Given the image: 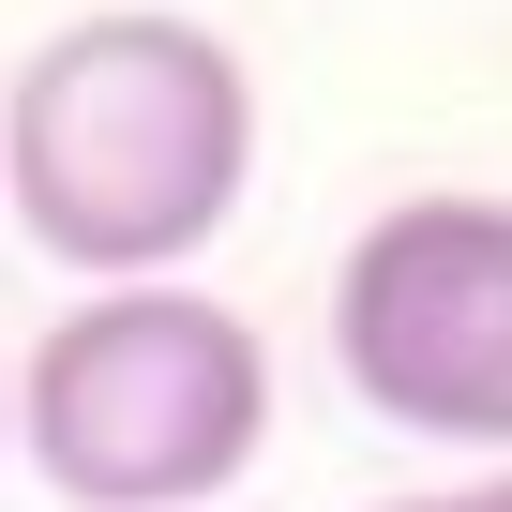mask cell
<instances>
[{"mask_svg":"<svg viewBox=\"0 0 512 512\" xmlns=\"http://www.w3.org/2000/svg\"><path fill=\"white\" fill-rule=\"evenodd\" d=\"M256 181V76L166 0L46 31L0 91V211L76 287H181V256Z\"/></svg>","mask_w":512,"mask_h":512,"instance_id":"obj_1","label":"cell"},{"mask_svg":"<svg viewBox=\"0 0 512 512\" xmlns=\"http://www.w3.org/2000/svg\"><path fill=\"white\" fill-rule=\"evenodd\" d=\"M0 452H16V377H0Z\"/></svg>","mask_w":512,"mask_h":512,"instance_id":"obj_5","label":"cell"},{"mask_svg":"<svg viewBox=\"0 0 512 512\" xmlns=\"http://www.w3.org/2000/svg\"><path fill=\"white\" fill-rule=\"evenodd\" d=\"M272 437V347L196 287H91L16 362V452L76 512H211Z\"/></svg>","mask_w":512,"mask_h":512,"instance_id":"obj_2","label":"cell"},{"mask_svg":"<svg viewBox=\"0 0 512 512\" xmlns=\"http://www.w3.org/2000/svg\"><path fill=\"white\" fill-rule=\"evenodd\" d=\"M332 362L377 422L512 452V196H392L332 272Z\"/></svg>","mask_w":512,"mask_h":512,"instance_id":"obj_3","label":"cell"},{"mask_svg":"<svg viewBox=\"0 0 512 512\" xmlns=\"http://www.w3.org/2000/svg\"><path fill=\"white\" fill-rule=\"evenodd\" d=\"M377 512H512V467L497 482H452V497H377Z\"/></svg>","mask_w":512,"mask_h":512,"instance_id":"obj_4","label":"cell"}]
</instances>
